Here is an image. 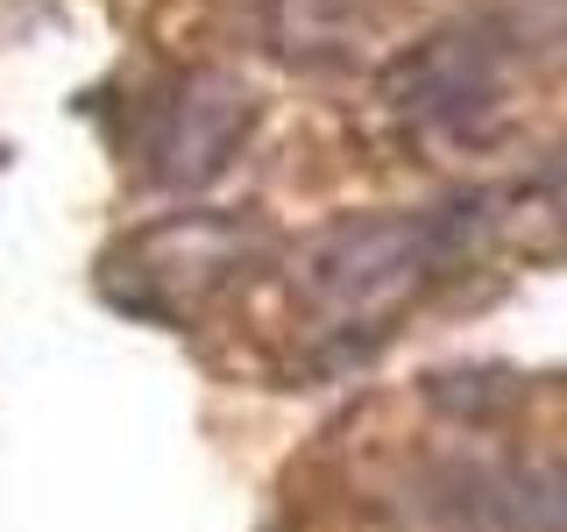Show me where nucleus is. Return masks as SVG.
I'll return each instance as SVG.
<instances>
[{
	"instance_id": "obj_4",
	"label": "nucleus",
	"mask_w": 567,
	"mask_h": 532,
	"mask_svg": "<svg viewBox=\"0 0 567 532\" xmlns=\"http://www.w3.org/2000/svg\"><path fill=\"white\" fill-rule=\"evenodd\" d=\"M256 129V93L227 71H199L164 100V129H156V177L164 185H206L235 164V150Z\"/></svg>"
},
{
	"instance_id": "obj_3",
	"label": "nucleus",
	"mask_w": 567,
	"mask_h": 532,
	"mask_svg": "<svg viewBox=\"0 0 567 532\" xmlns=\"http://www.w3.org/2000/svg\"><path fill=\"white\" fill-rule=\"evenodd\" d=\"M383 93L404 121H425V129H468L483 121L496 93H504V71H496V50L475 29H440L412 43L398 64L383 71Z\"/></svg>"
},
{
	"instance_id": "obj_1",
	"label": "nucleus",
	"mask_w": 567,
	"mask_h": 532,
	"mask_svg": "<svg viewBox=\"0 0 567 532\" xmlns=\"http://www.w3.org/2000/svg\"><path fill=\"white\" fill-rule=\"evenodd\" d=\"M475 206H425V213H354V221H333L327 235L312 242L306 277L312 291L327 298L333 313H390L419 291L425 277L447 256H461L475 235Z\"/></svg>"
},
{
	"instance_id": "obj_2",
	"label": "nucleus",
	"mask_w": 567,
	"mask_h": 532,
	"mask_svg": "<svg viewBox=\"0 0 567 532\" xmlns=\"http://www.w3.org/2000/svg\"><path fill=\"white\" fill-rule=\"evenodd\" d=\"M398 532H567L560 461H475L447 454L390 490Z\"/></svg>"
}]
</instances>
